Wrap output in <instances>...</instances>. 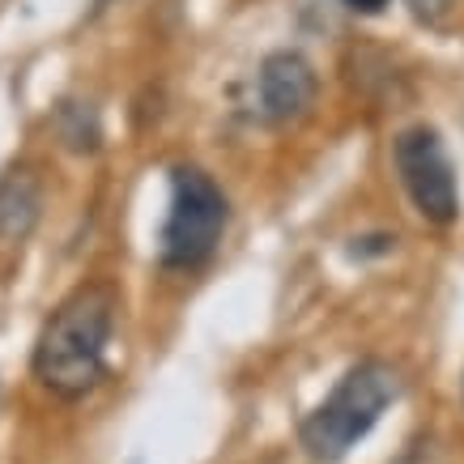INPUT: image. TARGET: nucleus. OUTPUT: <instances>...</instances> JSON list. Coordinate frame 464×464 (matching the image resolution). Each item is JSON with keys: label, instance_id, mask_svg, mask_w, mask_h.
I'll list each match as a JSON object with an SVG mask.
<instances>
[{"label": "nucleus", "instance_id": "39448f33", "mask_svg": "<svg viewBox=\"0 0 464 464\" xmlns=\"http://www.w3.org/2000/svg\"><path fill=\"white\" fill-rule=\"evenodd\" d=\"M315 69L298 52H273V56L260 64V102H265L268 120L277 124H290V120H303L315 102Z\"/></svg>", "mask_w": 464, "mask_h": 464}, {"label": "nucleus", "instance_id": "f03ea898", "mask_svg": "<svg viewBox=\"0 0 464 464\" xmlns=\"http://www.w3.org/2000/svg\"><path fill=\"white\" fill-rule=\"evenodd\" d=\"M396 396V371L383 362H358L345 371V380L333 388L307 422H303V448L311 460L337 464L358 439L380 422V413L392 405Z\"/></svg>", "mask_w": 464, "mask_h": 464}, {"label": "nucleus", "instance_id": "7ed1b4c3", "mask_svg": "<svg viewBox=\"0 0 464 464\" xmlns=\"http://www.w3.org/2000/svg\"><path fill=\"white\" fill-rule=\"evenodd\" d=\"M222 188L197 167H175L170 175V209L162 226V260L170 268H197L213 256L226 230Z\"/></svg>", "mask_w": 464, "mask_h": 464}, {"label": "nucleus", "instance_id": "0eeeda50", "mask_svg": "<svg viewBox=\"0 0 464 464\" xmlns=\"http://www.w3.org/2000/svg\"><path fill=\"white\" fill-rule=\"evenodd\" d=\"M405 5H409V14L418 17V22H426V26H439L451 14V0H405Z\"/></svg>", "mask_w": 464, "mask_h": 464}, {"label": "nucleus", "instance_id": "f257e3e1", "mask_svg": "<svg viewBox=\"0 0 464 464\" xmlns=\"http://www.w3.org/2000/svg\"><path fill=\"white\" fill-rule=\"evenodd\" d=\"M115 324V295L111 285H82L72 290L52 320L43 324L34 345V375L47 392L77 401L94 392L107 375V341Z\"/></svg>", "mask_w": 464, "mask_h": 464}, {"label": "nucleus", "instance_id": "6e6552de", "mask_svg": "<svg viewBox=\"0 0 464 464\" xmlns=\"http://www.w3.org/2000/svg\"><path fill=\"white\" fill-rule=\"evenodd\" d=\"M341 5H350L353 14H383L388 0H341Z\"/></svg>", "mask_w": 464, "mask_h": 464}, {"label": "nucleus", "instance_id": "20e7f679", "mask_svg": "<svg viewBox=\"0 0 464 464\" xmlns=\"http://www.w3.org/2000/svg\"><path fill=\"white\" fill-rule=\"evenodd\" d=\"M396 170L405 179V192L413 209L426 222L448 226L460 213V192H456V175H451L448 150L430 128H409L396 137Z\"/></svg>", "mask_w": 464, "mask_h": 464}, {"label": "nucleus", "instance_id": "423d86ee", "mask_svg": "<svg viewBox=\"0 0 464 464\" xmlns=\"http://www.w3.org/2000/svg\"><path fill=\"white\" fill-rule=\"evenodd\" d=\"M43 213V183L30 167H14L0 175V239L22 243Z\"/></svg>", "mask_w": 464, "mask_h": 464}]
</instances>
